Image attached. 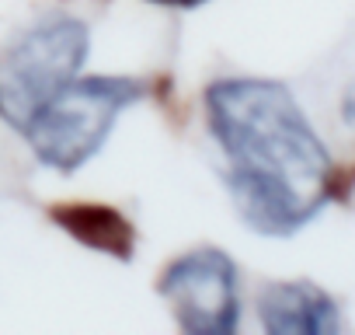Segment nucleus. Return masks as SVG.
I'll list each match as a JSON object with an SVG mask.
<instances>
[{
	"label": "nucleus",
	"mask_w": 355,
	"mask_h": 335,
	"mask_svg": "<svg viewBox=\"0 0 355 335\" xmlns=\"http://www.w3.org/2000/svg\"><path fill=\"white\" fill-rule=\"evenodd\" d=\"M206 122L227 157V193L254 234L293 238L338 199V168L282 81H213Z\"/></svg>",
	"instance_id": "obj_1"
},
{
	"label": "nucleus",
	"mask_w": 355,
	"mask_h": 335,
	"mask_svg": "<svg viewBox=\"0 0 355 335\" xmlns=\"http://www.w3.org/2000/svg\"><path fill=\"white\" fill-rule=\"evenodd\" d=\"M146 98V81L136 77H73L25 122L35 161L49 172L73 175L112 136L119 115Z\"/></svg>",
	"instance_id": "obj_2"
},
{
	"label": "nucleus",
	"mask_w": 355,
	"mask_h": 335,
	"mask_svg": "<svg viewBox=\"0 0 355 335\" xmlns=\"http://www.w3.org/2000/svg\"><path fill=\"white\" fill-rule=\"evenodd\" d=\"M91 49V32L73 15H42L0 49V119L15 129L70 84Z\"/></svg>",
	"instance_id": "obj_3"
},
{
	"label": "nucleus",
	"mask_w": 355,
	"mask_h": 335,
	"mask_svg": "<svg viewBox=\"0 0 355 335\" xmlns=\"http://www.w3.org/2000/svg\"><path fill=\"white\" fill-rule=\"evenodd\" d=\"M157 293L171 304L182 332L230 335L241 328L237 265L220 248H196L178 255L164 269Z\"/></svg>",
	"instance_id": "obj_4"
},
{
	"label": "nucleus",
	"mask_w": 355,
	"mask_h": 335,
	"mask_svg": "<svg viewBox=\"0 0 355 335\" xmlns=\"http://www.w3.org/2000/svg\"><path fill=\"white\" fill-rule=\"evenodd\" d=\"M258 318L272 335H331L341 328L338 300L310 279L268 283L258 297Z\"/></svg>",
	"instance_id": "obj_5"
},
{
	"label": "nucleus",
	"mask_w": 355,
	"mask_h": 335,
	"mask_svg": "<svg viewBox=\"0 0 355 335\" xmlns=\"http://www.w3.org/2000/svg\"><path fill=\"white\" fill-rule=\"evenodd\" d=\"M49 217L73 238L80 241L84 248L91 252H101L108 259H119V262H129L132 252H136V227L129 224V217L108 203H60L49 210Z\"/></svg>",
	"instance_id": "obj_6"
},
{
	"label": "nucleus",
	"mask_w": 355,
	"mask_h": 335,
	"mask_svg": "<svg viewBox=\"0 0 355 335\" xmlns=\"http://www.w3.org/2000/svg\"><path fill=\"white\" fill-rule=\"evenodd\" d=\"M146 4H157V8H174V11H196L209 0H146Z\"/></svg>",
	"instance_id": "obj_7"
}]
</instances>
